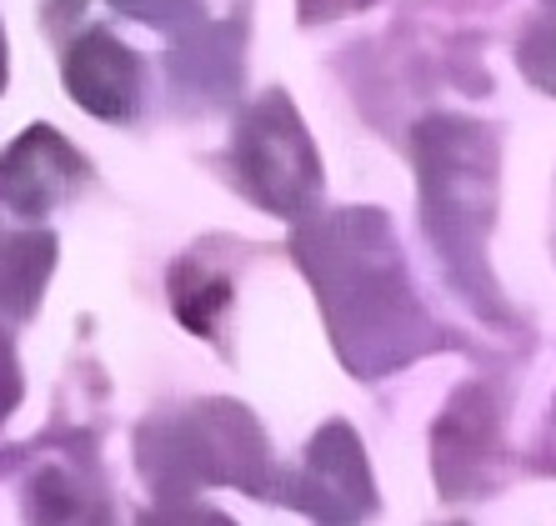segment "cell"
Wrapping results in <instances>:
<instances>
[{"label":"cell","instance_id":"obj_1","mask_svg":"<svg viewBox=\"0 0 556 526\" xmlns=\"http://www.w3.org/2000/svg\"><path fill=\"white\" fill-rule=\"evenodd\" d=\"M236 166H241L247 191L266 211L291 216L316 196V151L281 96L251 111V121L241 126V146H236Z\"/></svg>","mask_w":556,"mask_h":526},{"label":"cell","instance_id":"obj_2","mask_svg":"<svg viewBox=\"0 0 556 526\" xmlns=\"http://www.w3.org/2000/svg\"><path fill=\"white\" fill-rule=\"evenodd\" d=\"M65 90L101 121H126L141 96V61L105 30H86L65 55Z\"/></svg>","mask_w":556,"mask_h":526},{"label":"cell","instance_id":"obj_3","mask_svg":"<svg viewBox=\"0 0 556 526\" xmlns=\"http://www.w3.org/2000/svg\"><path fill=\"white\" fill-rule=\"evenodd\" d=\"M306 506L326 516V522H356V512L371 506V487H366L362 451L346 431H326L311 451L306 466Z\"/></svg>","mask_w":556,"mask_h":526},{"label":"cell","instance_id":"obj_4","mask_svg":"<svg viewBox=\"0 0 556 526\" xmlns=\"http://www.w3.org/2000/svg\"><path fill=\"white\" fill-rule=\"evenodd\" d=\"M71 171H76V151L55 141L46 126L30 130L5 161V201L21 211H46L71 186Z\"/></svg>","mask_w":556,"mask_h":526},{"label":"cell","instance_id":"obj_5","mask_svg":"<svg viewBox=\"0 0 556 526\" xmlns=\"http://www.w3.org/2000/svg\"><path fill=\"white\" fill-rule=\"evenodd\" d=\"M527 46H546V55H527V71L542 80V86H556V26L552 30H536Z\"/></svg>","mask_w":556,"mask_h":526},{"label":"cell","instance_id":"obj_6","mask_svg":"<svg viewBox=\"0 0 556 526\" xmlns=\"http://www.w3.org/2000/svg\"><path fill=\"white\" fill-rule=\"evenodd\" d=\"M146 526H226L216 512H181V516H151Z\"/></svg>","mask_w":556,"mask_h":526},{"label":"cell","instance_id":"obj_7","mask_svg":"<svg viewBox=\"0 0 556 526\" xmlns=\"http://www.w3.org/2000/svg\"><path fill=\"white\" fill-rule=\"evenodd\" d=\"M116 5H126L130 15H161L170 0H116Z\"/></svg>","mask_w":556,"mask_h":526}]
</instances>
